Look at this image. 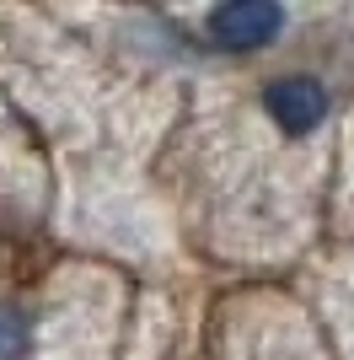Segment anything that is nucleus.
I'll return each instance as SVG.
<instances>
[{
    "mask_svg": "<svg viewBox=\"0 0 354 360\" xmlns=\"http://www.w3.org/2000/svg\"><path fill=\"white\" fill-rule=\"evenodd\" d=\"M284 27V11L274 0H225L209 11V38L221 49H263Z\"/></svg>",
    "mask_w": 354,
    "mask_h": 360,
    "instance_id": "nucleus-1",
    "label": "nucleus"
},
{
    "mask_svg": "<svg viewBox=\"0 0 354 360\" xmlns=\"http://www.w3.org/2000/svg\"><path fill=\"white\" fill-rule=\"evenodd\" d=\"M27 355V317L16 307H0V360H22Z\"/></svg>",
    "mask_w": 354,
    "mask_h": 360,
    "instance_id": "nucleus-3",
    "label": "nucleus"
},
{
    "mask_svg": "<svg viewBox=\"0 0 354 360\" xmlns=\"http://www.w3.org/2000/svg\"><path fill=\"white\" fill-rule=\"evenodd\" d=\"M263 108L268 119L290 129V135H311L327 119V86L317 75H274L263 86Z\"/></svg>",
    "mask_w": 354,
    "mask_h": 360,
    "instance_id": "nucleus-2",
    "label": "nucleus"
}]
</instances>
